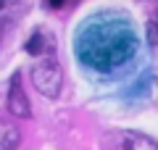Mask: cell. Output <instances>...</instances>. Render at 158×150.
Returning a JSON list of instances; mask_svg holds the SVG:
<instances>
[{
    "label": "cell",
    "instance_id": "1",
    "mask_svg": "<svg viewBox=\"0 0 158 150\" xmlns=\"http://www.w3.org/2000/svg\"><path fill=\"white\" fill-rule=\"evenodd\" d=\"M137 40L129 24L116 19H92L77 37V56L95 71H113L135 56Z\"/></svg>",
    "mask_w": 158,
    "mask_h": 150
},
{
    "label": "cell",
    "instance_id": "2",
    "mask_svg": "<svg viewBox=\"0 0 158 150\" xmlns=\"http://www.w3.org/2000/svg\"><path fill=\"white\" fill-rule=\"evenodd\" d=\"M32 82L45 98H56L61 92V84H63V74H61V66H58L53 58H45L40 61L37 66L32 69Z\"/></svg>",
    "mask_w": 158,
    "mask_h": 150
},
{
    "label": "cell",
    "instance_id": "3",
    "mask_svg": "<svg viewBox=\"0 0 158 150\" xmlns=\"http://www.w3.org/2000/svg\"><path fill=\"white\" fill-rule=\"evenodd\" d=\"M106 150H158V145L137 132H113L106 140Z\"/></svg>",
    "mask_w": 158,
    "mask_h": 150
},
{
    "label": "cell",
    "instance_id": "4",
    "mask_svg": "<svg viewBox=\"0 0 158 150\" xmlns=\"http://www.w3.org/2000/svg\"><path fill=\"white\" fill-rule=\"evenodd\" d=\"M8 111L13 116H21V119H29L32 116V108H29V100L24 95V87H21V77L13 74L11 79V90H8Z\"/></svg>",
    "mask_w": 158,
    "mask_h": 150
},
{
    "label": "cell",
    "instance_id": "5",
    "mask_svg": "<svg viewBox=\"0 0 158 150\" xmlns=\"http://www.w3.org/2000/svg\"><path fill=\"white\" fill-rule=\"evenodd\" d=\"M19 145V129L13 127H0V150H11Z\"/></svg>",
    "mask_w": 158,
    "mask_h": 150
},
{
    "label": "cell",
    "instance_id": "6",
    "mask_svg": "<svg viewBox=\"0 0 158 150\" xmlns=\"http://www.w3.org/2000/svg\"><path fill=\"white\" fill-rule=\"evenodd\" d=\"M27 50L32 53V56H40V53H45V40H42V34H40V32H37V34H34V37L27 42Z\"/></svg>",
    "mask_w": 158,
    "mask_h": 150
},
{
    "label": "cell",
    "instance_id": "7",
    "mask_svg": "<svg viewBox=\"0 0 158 150\" xmlns=\"http://www.w3.org/2000/svg\"><path fill=\"white\" fill-rule=\"evenodd\" d=\"M63 3H66V0H50V6H53V8H61Z\"/></svg>",
    "mask_w": 158,
    "mask_h": 150
}]
</instances>
